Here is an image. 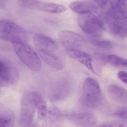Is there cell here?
Returning a JSON list of instances; mask_svg holds the SVG:
<instances>
[{"label":"cell","instance_id":"obj_22","mask_svg":"<svg viewBox=\"0 0 127 127\" xmlns=\"http://www.w3.org/2000/svg\"><path fill=\"white\" fill-rule=\"evenodd\" d=\"M94 1L98 7L104 9L110 3V0H94Z\"/></svg>","mask_w":127,"mask_h":127},{"label":"cell","instance_id":"obj_21","mask_svg":"<svg viewBox=\"0 0 127 127\" xmlns=\"http://www.w3.org/2000/svg\"><path fill=\"white\" fill-rule=\"evenodd\" d=\"M113 115L119 118L127 120V107H125L118 109L114 113Z\"/></svg>","mask_w":127,"mask_h":127},{"label":"cell","instance_id":"obj_20","mask_svg":"<svg viewBox=\"0 0 127 127\" xmlns=\"http://www.w3.org/2000/svg\"><path fill=\"white\" fill-rule=\"evenodd\" d=\"M97 127H127V121L109 122L100 125Z\"/></svg>","mask_w":127,"mask_h":127},{"label":"cell","instance_id":"obj_4","mask_svg":"<svg viewBox=\"0 0 127 127\" xmlns=\"http://www.w3.org/2000/svg\"><path fill=\"white\" fill-rule=\"evenodd\" d=\"M13 44L18 57L27 67L35 71H38L41 69L42 62L39 56L27 42H19Z\"/></svg>","mask_w":127,"mask_h":127},{"label":"cell","instance_id":"obj_5","mask_svg":"<svg viewBox=\"0 0 127 127\" xmlns=\"http://www.w3.org/2000/svg\"><path fill=\"white\" fill-rule=\"evenodd\" d=\"M0 39L12 42H27L28 36L24 29L10 21H0Z\"/></svg>","mask_w":127,"mask_h":127},{"label":"cell","instance_id":"obj_11","mask_svg":"<svg viewBox=\"0 0 127 127\" xmlns=\"http://www.w3.org/2000/svg\"><path fill=\"white\" fill-rule=\"evenodd\" d=\"M44 127H64L63 115L60 110L56 106L50 107L45 119Z\"/></svg>","mask_w":127,"mask_h":127},{"label":"cell","instance_id":"obj_16","mask_svg":"<svg viewBox=\"0 0 127 127\" xmlns=\"http://www.w3.org/2000/svg\"><path fill=\"white\" fill-rule=\"evenodd\" d=\"M108 7L115 15L127 16V0H110Z\"/></svg>","mask_w":127,"mask_h":127},{"label":"cell","instance_id":"obj_14","mask_svg":"<svg viewBox=\"0 0 127 127\" xmlns=\"http://www.w3.org/2000/svg\"><path fill=\"white\" fill-rule=\"evenodd\" d=\"M33 94L38 120H44L48 111L46 101L43 97L38 93L33 92Z\"/></svg>","mask_w":127,"mask_h":127},{"label":"cell","instance_id":"obj_24","mask_svg":"<svg viewBox=\"0 0 127 127\" xmlns=\"http://www.w3.org/2000/svg\"><path fill=\"white\" fill-rule=\"evenodd\" d=\"M5 0H0V6L3 7L4 5Z\"/></svg>","mask_w":127,"mask_h":127},{"label":"cell","instance_id":"obj_12","mask_svg":"<svg viewBox=\"0 0 127 127\" xmlns=\"http://www.w3.org/2000/svg\"><path fill=\"white\" fill-rule=\"evenodd\" d=\"M108 92L113 100L122 104H127V90L124 88L115 84L108 87Z\"/></svg>","mask_w":127,"mask_h":127},{"label":"cell","instance_id":"obj_6","mask_svg":"<svg viewBox=\"0 0 127 127\" xmlns=\"http://www.w3.org/2000/svg\"><path fill=\"white\" fill-rule=\"evenodd\" d=\"M78 22L85 33L93 37L99 38L104 30L100 19L93 12L80 14L78 18Z\"/></svg>","mask_w":127,"mask_h":127},{"label":"cell","instance_id":"obj_2","mask_svg":"<svg viewBox=\"0 0 127 127\" xmlns=\"http://www.w3.org/2000/svg\"><path fill=\"white\" fill-rule=\"evenodd\" d=\"M80 101L81 104L91 109L98 108L101 105L102 95L98 82L92 78L84 80L82 87Z\"/></svg>","mask_w":127,"mask_h":127},{"label":"cell","instance_id":"obj_7","mask_svg":"<svg viewBox=\"0 0 127 127\" xmlns=\"http://www.w3.org/2000/svg\"><path fill=\"white\" fill-rule=\"evenodd\" d=\"M36 111L33 92L25 94L21 104L19 123L22 127H30Z\"/></svg>","mask_w":127,"mask_h":127},{"label":"cell","instance_id":"obj_23","mask_svg":"<svg viewBox=\"0 0 127 127\" xmlns=\"http://www.w3.org/2000/svg\"><path fill=\"white\" fill-rule=\"evenodd\" d=\"M118 76L119 80L127 84V71H121L118 73Z\"/></svg>","mask_w":127,"mask_h":127},{"label":"cell","instance_id":"obj_15","mask_svg":"<svg viewBox=\"0 0 127 127\" xmlns=\"http://www.w3.org/2000/svg\"><path fill=\"white\" fill-rule=\"evenodd\" d=\"M70 9L76 13L80 14L97 12V8L92 4L81 1H74L69 4Z\"/></svg>","mask_w":127,"mask_h":127},{"label":"cell","instance_id":"obj_3","mask_svg":"<svg viewBox=\"0 0 127 127\" xmlns=\"http://www.w3.org/2000/svg\"><path fill=\"white\" fill-rule=\"evenodd\" d=\"M104 30L119 37L127 36V16L116 15L108 8L99 14Z\"/></svg>","mask_w":127,"mask_h":127},{"label":"cell","instance_id":"obj_17","mask_svg":"<svg viewBox=\"0 0 127 127\" xmlns=\"http://www.w3.org/2000/svg\"><path fill=\"white\" fill-rule=\"evenodd\" d=\"M104 59L113 65L127 68V59L117 55H109L104 57Z\"/></svg>","mask_w":127,"mask_h":127},{"label":"cell","instance_id":"obj_19","mask_svg":"<svg viewBox=\"0 0 127 127\" xmlns=\"http://www.w3.org/2000/svg\"><path fill=\"white\" fill-rule=\"evenodd\" d=\"M39 1L38 0H18V4L21 7L31 9H38Z\"/></svg>","mask_w":127,"mask_h":127},{"label":"cell","instance_id":"obj_9","mask_svg":"<svg viewBox=\"0 0 127 127\" xmlns=\"http://www.w3.org/2000/svg\"><path fill=\"white\" fill-rule=\"evenodd\" d=\"M68 120L83 127H93L97 123L95 115L90 112H84L66 115Z\"/></svg>","mask_w":127,"mask_h":127},{"label":"cell","instance_id":"obj_8","mask_svg":"<svg viewBox=\"0 0 127 127\" xmlns=\"http://www.w3.org/2000/svg\"><path fill=\"white\" fill-rule=\"evenodd\" d=\"M60 41L65 50L68 49H79L87 42L82 36L72 31L64 30L59 33Z\"/></svg>","mask_w":127,"mask_h":127},{"label":"cell","instance_id":"obj_13","mask_svg":"<svg viewBox=\"0 0 127 127\" xmlns=\"http://www.w3.org/2000/svg\"><path fill=\"white\" fill-rule=\"evenodd\" d=\"M15 117L13 112L0 103V127H14Z\"/></svg>","mask_w":127,"mask_h":127},{"label":"cell","instance_id":"obj_18","mask_svg":"<svg viewBox=\"0 0 127 127\" xmlns=\"http://www.w3.org/2000/svg\"><path fill=\"white\" fill-rule=\"evenodd\" d=\"M88 42L93 46L103 49L109 50L113 47L112 44L108 40L92 39L88 41Z\"/></svg>","mask_w":127,"mask_h":127},{"label":"cell","instance_id":"obj_25","mask_svg":"<svg viewBox=\"0 0 127 127\" xmlns=\"http://www.w3.org/2000/svg\"><path fill=\"white\" fill-rule=\"evenodd\" d=\"M37 127V125H34V126H33V127Z\"/></svg>","mask_w":127,"mask_h":127},{"label":"cell","instance_id":"obj_1","mask_svg":"<svg viewBox=\"0 0 127 127\" xmlns=\"http://www.w3.org/2000/svg\"><path fill=\"white\" fill-rule=\"evenodd\" d=\"M34 46L40 59L51 68L56 71L62 69L65 60L62 51L51 38L38 33L33 38Z\"/></svg>","mask_w":127,"mask_h":127},{"label":"cell","instance_id":"obj_10","mask_svg":"<svg viewBox=\"0 0 127 127\" xmlns=\"http://www.w3.org/2000/svg\"><path fill=\"white\" fill-rule=\"evenodd\" d=\"M65 52L69 57L85 66L93 73L97 74L93 68L92 58L87 53L79 49H66Z\"/></svg>","mask_w":127,"mask_h":127}]
</instances>
